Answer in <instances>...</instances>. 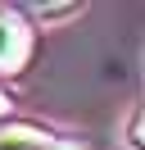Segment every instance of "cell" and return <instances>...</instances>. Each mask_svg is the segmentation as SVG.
Here are the masks:
<instances>
[{"mask_svg":"<svg viewBox=\"0 0 145 150\" xmlns=\"http://www.w3.org/2000/svg\"><path fill=\"white\" fill-rule=\"evenodd\" d=\"M32 55H36V28H32L18 9L0 5V77L27 73Z\"/></svg>","mask_w":145,"mask_h":150,"instance_id":"1","label":"cell"},{"mask_svg":"<svg viewBox=\"0 0 145 150\" xmlns=\"http://www.w3.org/2000/svg\"><path fill=\"white\" fill-rule=\"evenodd\" d=\"M0 150H82V146L36 132V127H0Z\"/></svg>","mask_w":145,"mask_h":150,"instance_id":"2","label":"cell"},{"mask_svg":"<svg viewBox=\"0 0 145 150\" xmlns=\"http://www.w3.org/2000/svg\"><path fill=\"white\" fill-rule=\"evenodd\" d=\"M23 18H36V23H59V18H77L82 5L77 0H68V5H27V9H18Z\"/></svg>","mask_w":145,"mask_h":150,"instance_id":"3","label":"cell"},{"mask_svg":"<svg viewBox=\"0 0 145 150\" xmlns=\"http://www.w3.org/2000/svg\"><path fill=\"white\" fill-rule=\"evenodd\" d=\"M127 146H132V150L145 146V141H141V109H132V123H127Z\"/></svg>","mask_w":145,"mask_h":150,"instance_id":"4","label":"cell"},{"mask_svg":"<svg viewBox=\"0 0 145 150\" xmlns=\"http://www.w3.org/2000/svg\"><path fill=\"white\" fill-rule=\"evenodd\" d=\"M9 118H14V96H9L5 86H0V127H5Z\"/></svg>","mask_w":145,"mask_h":150,"instance_id":"5","label":"cell"}]
</instances>
